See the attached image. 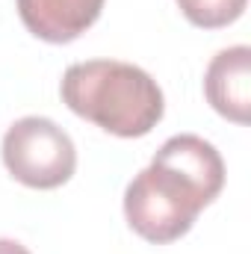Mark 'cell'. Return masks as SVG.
Instances as JSON below:
<instances>
[{
  "mask_svg": "<svg viewBox=\"0 0 251 254\" xmlns=\"http://www.w3.org/2000/svg\"><path fill=\"white\" fill-rule=\"evenodd\" d=\"M225 187L222 154L195 133H178L160 145L151 166L125 190L127 225L148 243H175L195 225Z\"/></svg>",
  "mask_w": 251,
  "mask_h": 254,
  "instance_id": "6da1fadb",
  "label": "cell"
},
{
  "mask_svg": "<svg viewBox=\"0 0 251 254\" xmlns=\"http://www.w3.org/2000/svg\"><path fill=\"white\" fill-rule=\"evenodd\" d=\"M60 95L74 116L122 139H139L151 133L166 113L163 89L157 80L139 65L122 60L68 65Z\"/></svg>",
  "mask_w": 251,
  "mask_h": 254,
  "instance_id": "7a4b0ae2",
  "label": "cell"
},
{
  "mask_svg": "<svg viewBox=\"0 0 251 254\" xmlns=\"http://www.w3.org/2000/svg\"><path fill=\"white\" fill-rule=\"evenodd\" d=\"M3 166L30 190H57L77 169V148L63 127L45 116H24L3 136Z\"/></svg>",
  "mask_w": 251,
  "mask_h": 254,
  "instance_id": "3957f363",
  "label": "cell"
},
{
  "mask_svg": "<svg viewBox=\"0 0 251 254\" xmlns=\"http://www.w3.org/2000/svg\"><path fill=\"white\" fill-rule=\"evenodd\" d=\"M204 95L228 122L249 125L251 113V48L234 45L219 51L204 71Z\"/></svg>",
  "mask_w": 251,
  "mask_h": 254,
  "instance_id": "277c9868",
  "label": "cell"
},
{
  "mask_svg": "<svg viewBox=\"0 0 251 254\" xmlns=\"http://www.w3.org/2000/svg\"><path fill=\"white\" fill-rule=\"evenodd\" d=\"M104 0H18L24 27L51 45H65L83 36L101 18Z\"/></svg>",
  "mask_w": 251,
  "mask_h": 254,
  "instance_id": "5b68a950",
  "label": "cell"
},
{
  "mask_svg": "<svg viewBox=\"0 0 251 254\" xmlns=\"http://www.w3.org/2000/svg\"><path fill=\"white\" fill-rule=\"evenodd\" d=\"M246 3L249 0H178L189 24L204 27V30H219V27L234 24L246 12Z\"/></svg>",
  "mask_w": 251,
  "mask_h": 254,
  "instance_id": "8992f818",
  "label": "cell"
},
{
  "mask_svg": "<svg viewBox=\"0 0 251 254\" xmlns=\"http://www.w3.org/2000/svg\"><path fill=\"white\" fill-rule=\"evenodd\" d=\"M0 254H30L18 240H0Z\"/></svg>",
  "mask_w": 251,
  "mask_h": 254,
  "instance_id": "52a82bcc",
  "label": "cell"
}]
</instances>
